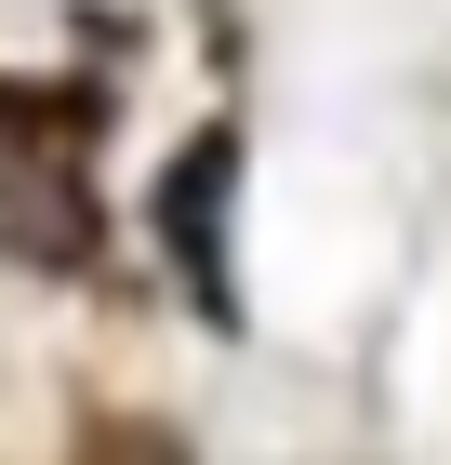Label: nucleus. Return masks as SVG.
Returning <instances> with one entry per match:
<instances>
[{
  "instance_id": "obj_1",
  "label": "nucleus",
  "mask_w": 451,
  "mask_h": 465,
  "mask_svg": "<svg viewBox=\"0 0 451 465\" xmlns=\"http://www.w3.org/2000/svg\"><path fill=\"white\" fill-rule=\"evenodd\" d=\"M93 120H106L93 94L0 80V252H27V266H80L93 252V200H80Z\"/></svg>"
},
{
  "instance_id": "obj_2",
  "label": "nucleus",
  "mask_w": 451,
  "mask_h": 465,
  "mask_svg": "<svg viewBox=\"0 0 451 465\" xmlns=\"http://www.w3.org/2000/svg\"><path fill=\"white\" fill-rule=\"evenodd\" d=\"M226 200H240V134H200L160 173V240H173L186 266V306H200L212 332H240V266H226Z\"/></svg>"
}]
</instances>
